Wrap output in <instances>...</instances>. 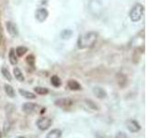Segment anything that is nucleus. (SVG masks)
Here are the masks:
<instances>
[{"label": "nucleus", "mask_w": 147, "mask_h": 138, "mask_svg": "<svg viewBox=\"0 0 147 138\" xmlns=\"http://www.w3.org/2000/svg\"><path fill=\"white\" fill-rule=\"evenodd\" d=\"M72 35H73V31L71 30H63L61 32V37H62V39H63V40L71 38Z\"/></svg>", "instance_id": "22"}, {"label": "nucleus", "mask_w": 147, "mask_h": 138, "mask_svg": "<svg viewBox=\"0 0 147 138\" xmlns=\"http://www.w3.org/2000/svg\"><path fill=\"white\" fill-rule=\"evenodd\" d=\"M53 123L52 119L49 117H40L37 120L36 122V125L40 131H46L51 127Z\"/></svg>", "instance_id": "4"}, {"label": "nucleus", "mask_w": 147, "mask_h": 138, "mask_svg": "<svg viewBox=\"0 0 147 138\" xmlns=\"http://www.w3.org/2000/svg\"><path fill=\"white\" fill-rule=\"evenodd\" d=\"M39 105L33 102H26L22 105V110L26 114H33L36 113L37 110H39Z\"/></svg>", "instance_id": "5"}, {"label": "nucleus", "mask_w": 147, "mask_h": 138, "mask_svg": "<svg viewBox=\"0 0 147 138\" xmlns=\"http://www.w3.org/2000/svg\"><path fill=\"white\" fill-rule=\"evenodd\" d=\"M1 36H2V31H1V26H0V40H1Z\"/></svg>", "instance_id": "26"}, {"label": "nucleus", "mask_w": 147, "mask_h": 138, "mask_svg": "<svg viewBox=\"0 0 147 138\" xmlns=\"http://www.w3.org/2000/svg\"><path fill=\"white\" fill-rule=\"evenodd\" d=\"M34 92L38 95H47L49 93V89L47 87H34Z\"/></svg>", "instance_id": "17"}, {"label": "nucleus", "mask_w": 147, "mask_h": 138, "mask_svg": "<svg viewBox=\"0 0 147 138\" xmlns=\"http://www.w3.org/2000/svg\"><path fill=\"white\" fill-rule=\"evenodd\" d=\"M144 15V7L142 4H135L130 11V18L132 22H139Z\"/></svg>", "instance_id": "2"}, {"label": "nucleus", "mask_w": 147, "mask_h": 138, "mask_svg": "<svg viewBox=\"0 0 147 138\" xmlns=\"http://www.w3.org/2000/svg\"><path fill=\"white\" fill-rule=\"evenodd\" d=\"M27 52H28V48L25 47V46H18V47H17V49L15 51L16 54L18 55V56H20V57H22Z\"/></svg>", "instance_id": "19"}, {"label": "nucleus", "mask_w": 147, "mask_h": 138, "mask_svg": "<svg viewBox=\"0 0 147 138\" xmlns=\"http://www.w3.org/2000/svg\"><path fill=\"white\" fill-rule=\"evenodd\" d=\"M16 138H26L25 136H18V137H16Z\"/></svg>", "instance_id": "27"}, {"label": "nucleus", "mask_w": 147, "mask_h": 138, "mask_svg": "<svg viewBox=\"0 0 147 138\" xmlns=\"http://www.w3.org/2000/svg\"><path fill=\"white\" fill-rule=\"evenodd\" d=\"M4 89H5V92H6V94L9 97V98H15L16 93H15V90H14L12 86L8 85V84H5Z\"/></svg>", "instance_id": "16"}, {"label": "nucleus", "mask_w": 147, "mask_h": 138, "mask_svg": "<svg viewBox=\"0 0 147 138\" xmlns=\"http://www.w3.org/2000/svg\"><path fill=\"white\" fill-rule=\"evenodd\" d=\"M13 74H14V76H15V78L20 82H23L25 80V76L24 75L22 74V72L20 71V68L18 67H15L13 69Z\"/></svg>", "instance_id": "15"}, {"label": "nucleus", "mask_w": 147, "mask_h": 138, "mask_svg": "<svg viewBox=\"0 0 147 138\" xmlns=\"http://www.w3.org/2000/svg\"><path fill=\"white\" fill-rule=\"evenodd\" d=\"M49 16V12L46 8H39L38 10L36 11L35 13V18L37 20H38L39 22H43L45 21L46 20H47V18Z\"/></svg>", "instance_id": "7"}, {"label": "nucleus", "mask_w": 147, "mask_h": 138, "mask_svg": "<svg viewBox=\"0 0 147 138\" xmlns=\"http://www.w3.org/2000/svg\"><path fill=\"white\" fill-rule=\"evenodd\" d=\"M26 63L29 66L34 68L35 67V57L33 54H30L26 57Z\"/></svg>", "instance_id": "21"}, {"label": "nucleus", "mask_w": 147, "mask_h": 138, "mask_svg": "<svg viewBox=\"0 0 147 138\" xmlns=\"http://www.w3.org/2000/svg\"><path fill=\"white\" fill-rule=\"evenodd\" d=\"M62 130H60L58 128H55L51 130L47 135H46V138H61L62 137Z\"/></svg>", "instance_id": "11"}, {"label": "nucleus", "mask_w": 147, "mask_h": 138, "mask_svg": "<svg viewBox=\"0 0 147 138\" xmlns=\"http://www.w3.org/2000/svg\"><path fill=\"white\" fill-rule=\"evenodd\" d=\"M8 59H9V62L12 64V66H16L18 64V57H17V54L15 53V50L13 48H11L9 50V53H8Z\"/></svg>", "instance_id": "14"}, {"label": "nucleus", "mask_w": 147, "mask_h": 138, "mask_svg": "<svg viewBox=\"0 0 147 138\" xmlns=\"http://www.w3.org/2000/svg\"><path fill=\"white\" fill-rule=\"evenodd\" d=\"M115 138H128L127 135L125 133H123L121 131H119L116 133V135H115Z\"/></svg>", "instance_id": "25"}, {"label": "nucleus", "mask_w": 147, "mask_h": 138, "mask_svg": "<svg viewBox=\"0 0 147 138\" xmlns=\"http://www.w3.org/2000/svg\"><path fill=\"white\" fill-rule=\"evenodd\" d=\"M54 105L64 110H69L74 105V101L70 98H61L54 101Z\"/></svg>", "instance_id": "3"}, {"label": "nucleus", "mask_w": 147, "mask_h": 138, "mask_svg": "<svg viewBox=\"0 0 147 138\" xmlns=\"http://www.w3.org/2000/svg\"><path fill=\"white\" fill-rule=\"evenodd\" d=\"M51 84L55 87H59L62 85V81L58 76H53L51 77Z\"/></svg>", "instance_id": "18"}, {"label": "nucleus", "mask_w": 147, "mask_h": 138, "mask_svg": "<svg viewBox=\"0 0 147 138\" xmlns=\"http://www.w3.org/2000/svg\"><path fill=\"white\" fill-rule=\"evenodd\" d=\"M10 127H11V123L9 122H5V124H4V132H5V133H8V132H9V129H10Z\"/></svg>", "instance_id": "24"}, {"label": "nucleus", "mask_w": 147, "mask_h": 138, "mask_svg": "<svg viewBox=\"0 0 147 138\" xmlns=\"http://www.w3.org/2000/svg\"><path fill=\"white\" fill-rule=\"evenodd\" d=\"M18 93H20L23 98H25L27 99H35L37 98V96L34 93H32V92H30L28 90H25V89H18Z\"/></svg>", "instance_id": "13"}, {"label": "nucleus", "mask_w": 147, "mask_h": 138, "mask_svg": "<svg viewBox=\"0 0 147 138\" xmlns=\"http://www.w3.org/2000/svg\"><path fill=\"white\" fill-rule=\"evenodd\" d=\"M117 83L118 85L121 87H125L128 84V79H127V76L124 75V74H121V73H119L117 76Z\"/></svg>", "instance_id": "10"}, {"label": "nucleus", "mask_w": 147, "mask_h": 138, "mask_svg": "<svg viewBox=\"0 0 147 138\" xmlns=\"http://www.w3.org/2000/svg\"><path fill=\"white\" fill-rule=\"evenodd\" d=\"M67 86H68L69 89H70L71 90H74V91H77V90L82 89L81 85H80L79 83H78L76 80H75V79H70V80H68V82H67Z\"/></svg>", "instance_id": "12"}, {"label": "nucleus", "mask_w": 147, "mask_h": 138, "mask_svg": "<svg viewBox=\"0 0 147 138\" xmlns=\"http://www.w3.org/2000/svg\"><path fill=\"white\" fill-rule=\"evenodd\" d=\"M1 73H2V76L5 77V79H7V81H11L12 80V76L10 72L8 71V69L6 67H2L1 68Z\"/></svg>", "instance_id": "20"}, {"label": "nucleus", "mask_w": 147, "mask_h": 138, "mask_svg": "<svg viewBox=\"0 0 147 138\" xmlns=\"http://www.w3.org/2000/svg\"><path fill=\"white\" fill-rule=\"evenodd\" d=\"M0 138H2V133H0Z\"/></svg>", "instance_id": "28"}, {"label": "nucleus", "mask_w": 147, "mask_h": 138, "mask_svg": "<svg viewBox=\"0 0 147 138\" xmlns=\"http://www.w3.org/2000/svg\"><path fill=\"white\" fill-rule=\"evenodd\" d=\"M98 39V33L95 31H89L78 37L77 47L79 49H86L92 47Z\"/></svg>", "instance_id": "1"}, {"label": "nucleus", "mask_w": 147, "mask_h": 138, "mask_svg": "<svg viewBox=\"0 0 147 138\" xmlns=\"http://www.w3.org/2000/svg\"><path fill=\"white\" fill-rule=\"evenodd\" d=\"M92 91H93L94 95L99 99H104L107 98V96H108L106 90L104 89H102V87H94L93 89H92Z\"/></svg>", "instance_id": "9"}, {"label": "nucleus", "mask_w": 147, "mask_h": 138, "mask_svg": "<svg viewBox=\"0 0 147 138\" xmlns=\"http://www.w3.org/2000/svg\"><path fill=\"white\" fill-rule=\"evenodd\" d=\"M126 127L131 133H138L141 130V125L135 120H128L126 122Z\"/></svg>", "instance_id": "6"}, {"label": "nucleus", "mask_w": 147, "mask_h": 138, "mask_svg": "<svg viewBox=\"0 0 147 138\" xmlns=\"http://www.w3.org/2000/svg\"><path fill=\"white\" fill-rule=\"evenodd\" d=\"M86 102L87 104V106L91 109V110H99V107L96 105L92 99H86Z\"/></svg>", "instance_id": "23"}, {"label": "nucleus", "mask_w": 147, "mask_h": 138, "mask_svg": "<svg viewBox=\"0 0 147 138\" xmlns=\"http://www.w3.org/2000/svg\"><path fill=\"white\" fill-rule=\"evenodd\" d=\"M6 29L8 34L12 37H17L18 35V30L16 24H14L11 21H7L6 22Z\"/></svg>", "instance_id": "8"}]
</instances>
